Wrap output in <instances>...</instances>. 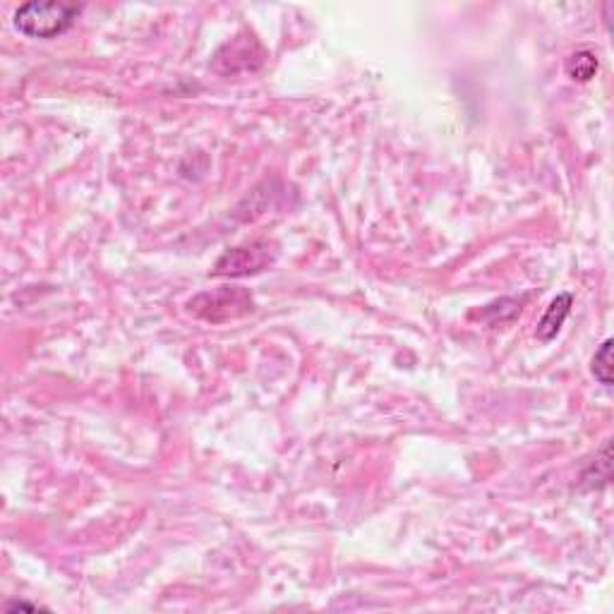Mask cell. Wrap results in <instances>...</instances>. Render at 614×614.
I'll return each mask as SVG.
<instances>
[{
  "label": "cell",
  "instance_id": "obj_5",
  "mask_svg": "<svg viewBox=\"0 0 614 614\" xmlns=\"http://www.w3.org/2000/svg\"><path fill=\"white\" fill-rule=\"evenodd\" d=\"M567 72L571 80L588 82L591 77H595V72H598V58H595V53L591 51H576L574 56L569 58Z\"/></svg>",
  "mask_w": 614,
  "mask_h": 614
},
{
  "label": "cell",
  "instance_id": "obj_3",
  "mask_svg": "<svg viewBox=\"0 0 614 614\" xmlns=\"http://www.w3.org/2000/svg\"><path fill=\"white\" fill-rule=\"evenodd\" d=\"M274 255L272 248L267 243H252L243 245V248H233L224 252L219 257V262L214 264L212 274L214 276H231V279H238V276H250L262 272L272 264Z\"/></svg>",
  "mask_w": 614,
  "mask_h": 614
},
{
  "label": "cell",
  "instance_id": "obj_6",
  "mask_svg": "<svg viewBox=\"0 0 614 614\" xmlns=\"http://www.w3.org/2000/svg\"><path fill=\"white\" fill-rule=\"evenodd\" d=\"M612 339H607L603 346L598 348V353H595L593 358V375L598 379L600 384H605V387H612Z\"/></svg>",
  "mask_w": 614,
  "mask_h": 614
},
{
  "label": "cell",
  "instance_id": "obj_1",
  "mask_svg": "<svg viewBox=\"0 0 614 614\" xmlns=\"http://www.w3.org/2000/svg\"><path fill=\"white\" fill-rule=\"evenodd\" d=\"M82 5L72 3H24L15 10V27L29 39H56L75 27Z\"/></svg>",
  "mask_w": 614,
  "mask_h": 614
},
{
  "label": "cell",
  "instance_id": "obj_2",
  "mask_svg": "<svg viewBox=\"0 0 614 614\" xmlns=\"http://www.w3.org/2000/svg\"><path fill=\"white\" fill-rule=\"evenodd\" d=\"M190 310L207 322H226V319L240 317L252 310V298L243 288H219L214 293L190 300Z\"/></svg>",
  "mask_w": 614,
  "mask_h": 614
},
{
  "label": "cell",
  "instance_id": "obj_4",
  "mask_svg": "<svg viewBox=\"0 0 614 614\" xmlns=\"http://www.w3.org/2000/svg\"><path fill=\"white\" fill-rule=\"evenodd\" d=\"M571 305H574V298H571V293H562V296H557L552 300L550 307H547V312L543 315V319L538 322V339L540 341H552L559 334V329H562L564 319L569 317Z\"/></svg>",
  "mask_w": 614,
  "mask_h": 614
}]
</instances>
